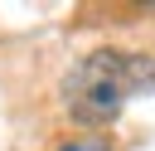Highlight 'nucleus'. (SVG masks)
I'll list each match as a JSON object with an SVG mask.
<instances>
[{"label": "nucleus", "mask_w": 155, "mask_h": 151, "mask_svg": "<svg viewBox=\"0 0 155 151\" xmlns=\"http://www.w3.org/2000/svg\"><path fill=\"white\" fill-rule=\"evenodd\" d=\"M140 93H155V58L136 49H92L63 83L68 117L82 127L111 122L126 107V97H140Z\"/></svg>", "instance_id": "obj_1"}, {"label": "nucleus", "mask_w": 155, "mask_h": 151, "mask_svg": "<svg viewBox=\"0 0 155 151\" xmlns=\"http://www.w3.org/2000/svg\"><path fill=\"white\" fill-rule=\"evenodd\" d=\"M58 151H111L107 136H78V141H63Z\"/></svg>", "instance_id": "obj_2"}]
</instances>
